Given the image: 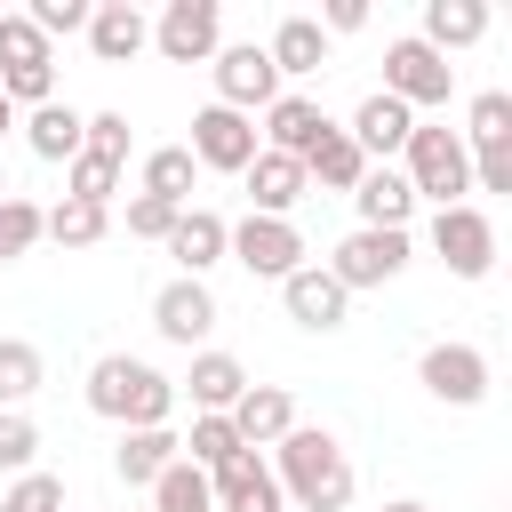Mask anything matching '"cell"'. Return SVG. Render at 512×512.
Listing matches in <instances>:
<instances>
[{"mask_svg":"<svg viewBox=\"0 0 512 512\" xmlns=\"http://www.w3.org/2000/svg\"><path fill=\"white\" fill-rule=\"evenodd\" d=\"M272 480H280V504H296V512H344L352 504V456L336 432H312V424L272 440Z\"/></svg>","mask_w":512,"mask_h":512,"instance_id":"6da1fadb","label":"cell"},{"mask_svg":"<svg viewBox=\"0 0 512 512\" xmlns=\"http://www.w3.org/2000/svg\"><path fill=\"white\" fill-rule=\"evenodd\" d=\"M88 408H96L104 424H120V432H136V424H168L176 384H168L152 360H136V352H104V360L88 368Z\"/></svg>","mask_w":512,"mask_h":512,"instance_id":"7a4b0ae2","label":"cell"},{"mask_svg":"<svg viewBox=\"0 0 512 512\" xmlns=\"http://www.w3.org/2000/svg\"><path fill=\"white\" fill-rule=\"evenodd\" d=\"M400 176H408V192L416 200H432V208H456L464 192H472V152H464V136L456 128H408V144H400Z\"/></svg>","mask_w":512,"mask_h":512,"instance_id":"3957f363","label":"cell"},{"mask_svg":"<svg viewBox=\"0 0 512 512\" xmlns=\"http://www.w3.org/2000/svg\"><path fill=\"white\" fill-rule=\"evenodd\" d=\"M464 152H472V192H512V96L504 88H480L472 96Z\"/></svg>","mask_w":512,"mask_h":512,"instance_id":"277c9868","label":"cell"},{"mask_svg":"<svg viewBox=\"0 0 512 512\" xmlns=\"http://www.w3.org/2000/svg\"><path fill=\"white\" fill-rule=\"evenodd\" d=\"M408 256H416V240L408 232H344L336 240V256H328V280L344 288V296H360V288H384V280H400L408 272Z\"/></svg>","mask_w":512,"mask_h":512,"instance_id":"5b68a950","label":"cell"},{"mask_svg":"<svg viewBox=\"0 0 512 512\" xmlns=\"http://www.w3.org/2000/svg\"><path fill=\"white\" fill-rule=\"evenodd\" d=\"M432 256H440L456 280H488V272H496V224H488V208H472V200L432 208Z\"/></svg>","mask_w":512,"mask_h":512,"instance_id":"8992f818","label":"cell"},{"mask_svg":"<svg viewBox=\"0 0 512 512\" xmlns=\"http://www.w3.org/2000/svg\"><path fill=\"white\" fill-rule=\"evenodd\" d=\"M0 96L8 104H48L56 96V56L24 16H0Z\"/></svg>","mask_w":512,"mask_h":512,"instance_id":"52a82bcc","label":"cell"},{"mask_svg":"<svg viewBox=\"0 0 512 512\" xmlns=\"http://www.w3.org/2000/svg\"><path fill=\"white\" fill-rule=\"evenodd\" d=\"M448 88H456V64H448V56H432L416 32L384 48V96H400L408 112H424V104H448Z\"/></svg>","mask_w":512,"mask_h":512,"instance_id":"ba28073f","label":"cell"},{"mask_svg":"<svg viewBox=\"0 0 512 512\" xmlns=\"http://www.w3.org/2000/svg\"><path fill=\"white\" fill-rule=\"evenodd\" d=\"M152 48H160L168 64H208V56L224 48V8H216V0H168L160 24H152Z\"/></svg>","mask_w":512,"mask_h":512,"instance_id":"9c48e42d","label":"cell"},{"mask_svg":"<svg viewBox=\"0 0 512 512\" xmlns=\"http://www.w3.org/2000/svg\"><path fill=\"white\" fill-rule=\"evenodd\" d=\"M208 72H216V104L224 112H264L272 96H280V72H272V56L256 48V40H240V48H216L208 56Z\"/></svg>","mask_w":512,"mask_h":512,"instance_id":"30bf717a","label":"cell"},{"mask_svg":"<svg viewBox=\"0 0 512 512\" xmlns=\"http://www.w3.org/2000/svg\"><path fill=\"white\" fill-rule=\"evenodd\" d=\"M200 168H216V176H240L264 144H256V120L248 112H224V104H200L192 112V144H184Z\"/></svg>","mask_w":512,"mask_h":512,"instance_id":"8fae6325","label":"cell"},{"mask_svg":"<svg viewBox=\"0 0 512 512\" xmlns=\"http://www.w3.org/2000/svg\"><path fill=\"white\" fill-rule=\"evenodd\" d=\"M224 256H240L256 280H288V272L304 264V232H296L288 216H240L232 240H224Z\"/></svg>","mask_w":512,"mask_h":512,"instance_id":"7c38bea8","label":"cell"},{"mask_svg":"<svg viewBox=\"0 0 512 512\" xmlns=\"http://www.w3.org/2000/svg\"><path fill=\"white\" fill-rule=\"evenodd\" d=\"M416 384L440 400V408H480L488 400V352L480 344H432L416 360Z\"/></svg>","mask_w":512,"mask_h":512,"instance_id":"4fadbf2b","label":"cell"},{"mask_svg":"<svg viewBox=\"0 0 512 512\" xmlns=\"http://www.w3.org/2000/svg\"><path fill=\"white\" fill-rule=\"evenodd\" d=\"M280 304H288V320H296V328H312V336L344 328V312H352V296L328 280V264H296V272L280 280Z\"/></svg>","mask_w":512,"mask_h":512,"instance_id":"5bb4252c","label":"cell"},{"mask_svg":"<svg viewBox=\"0 0 512 512\" xmlns=\"http://www.w3.org/2000/svg\"><path fill=\"white\" fill-rule=\"evenodd\" d=\"M328 128H336V120H328V112H320L312 96L280 88V96L264 104V136H256V144H264V152H288V160H304V152H312V144H320Z\"/></svg>","mask_w":512,"mask_h":512,"instance_id":"9a60e30c","label":"cell"},{"mask_svg":"<svg viewBox=\"0 0 512 512\" xmlns=\"http://www.w3.org/2000/svg\"><path fill=\"white\" fill-rule=\"evenodd\" d=\"M152 328H160L168 344H184V352H192V344L216 328V296H208V280H184V272H176V280L152 296Z\"/></svg>","mask_w":512,"mask_h":512,"instance_id":"2e32d148","label":"cell"},{"mask_svg":"<svg viewBox=\"0 0 512 512\" xmlns=\"http://www.w3.org/2000/svg\"><path fill=\"white\" fill-rule=\"evenodd\" d=\"M208 496H216V512H280V480H272V464L256 448H240L232 464H216Z\"/></svg>","mask_w":512,"mask_h":512,"instance_id":"e0dca14e","label":"cell"},{"mask_svg":"<svg viewBox=\"0 0 512 512\" xmlns=\"http://www.w3.org/2000/svg\"><path fill=\"white\" fill-rule=\"evenodd\" d=\"M240 184H248V216H288V208L312 192L304 160H288V152H256V160L240 168Z\"/></svg>","mask_w":512,"mask_h":512,"instance_id":"ac0fdd59","label":"cell"},{"mask_svg":"<svg viewBox=\"0 0 512 512\" xmlns=\"http://www.w3.org/2000/svg\"><path fill=\"white\" fill-rule=\"evenodd\" d=\"M352 208H360V224H368V232H408L416 192H408V176H400L392 160H368V176L352 184Z\"/></svg>","mask_w":512,"mask_h":512,"instance_id":"d6986e66","label":"cell"},{"mask_svg":"<svg viewBox=\"0 0 512 512\" xmlns=\"http://www.w3.org/2000/svg\"><path fill=\"white\" fill-rule=\"evenodd\" d=\"M88 48H96V64H128V56H144V48H152L144 8H136V0H96V8H88Z\"/></svg>","mask_w":512,"mask_h":512,"instance_id":"ffe728a7","label":"cell"},{"mask_svg":"<svg viewBox=\"0 0 512 512\" xmlns=\"http://www.w3.org/2000/svg\"><path fill=\"white\" fill-rule=\"evenodd\" d=\"M224 240H232V224L216 208H176V224H168V256L184 264V280H208V264H224Z\"/></svg>","mask_w":512,"mask_h":512,"instance_id":"44dd1931","label":"cell"},{"mask_svg":"<svg viewBox=\"0 0 512 512\" xmlns=\"http://www.w3.org/2000/svg\"><path fill=\"white\" fill-rule=\"evenodd\" d=\"M232 432H240V448H272V440H288V432H296V400H288V384H248V392L232 400Z\"/></svg>","mask_w":512,"mask_h":512,"instance_id":"7402d4cb","label":"cell"},{"mask_svg":"<svg viewBox=\"0 0 512 512\" xmlns=\"http://www.w3.org/2000/svg\"><path fill=\"white\" fill-rule=\"evenodd\" d=\"M408 128H416V112H408L400 96H384V88H376V96H360V112H352V128H344V136H352L368 160H392V152L408 144Z\"/></svg>","mask_w":512,"mask_h":512,"instance_id":"603a6c76","label":"cell"},{"mask_svg":"<svg viewBox=\"0 0 512 512\" xmlns=\"http://www.w3.org/2000/svg\"><path fill=\"white\" fill-rule=\"evenodd\" d=\"M264 56H272V72H280V80H312V72L328 64V32H320L312 16H280V24H272V40H264Z\"/></svg>","mask_w":512,"mask_h":512,"instance_id":"cb8c5ba5","label":"cell"},{"mask_svg":"<svg viewBox=\"0 0 512 512\" xmlns=\"http://www.w3.org/2000/svg\"><path fill=\"white\" fill-rule=\"evenodd\" d=\"M184 392H192V416H232V400L248 392V368H240L232 352H192Z\"/></svg>","mask_w":512,"mask_h":512,"instance_id":"d4e9b609","label":"cell"},{"mask_svg":"<svg viewBox=\"0 0 512 512\" xmlns=\"http://www.w3.org/2000/svg\"><path fill=\"white\" fill-rule=\"evenodd\" d=\"M184 448H176V432L168 424H136V432H120V448H112V472L128 480V488H152L168 464H176Z\"/></svg>","mask_w":512,"mask_h":512,"instance_id":"484cf974","label":"cell"},{"mask_svg":"<svg viewBox=\"0 0 512 512\" xmlns=\"http://www.w3.org/2000/svg\"><path fill=\"white\" fill-rule=\"evenodd\" d=\"M80 128H88V112H72V104H56V96L24 112V144H32V160H56V168L80 160Z\"/></svg>","mask_w":512,"mask_h":512,"instance_id":"4316f807","label":"cell"},{"mask_svg":"<svg viewBox=\"0 0 512 512\" xmlns=\"http://www.w3.org/2000/svg\"><path fill=\"white\" fill-rule=\"evenodd\" d=\"M480 32H488V8H480V0H424V32H416V40H424L432 56L472 48Z\"/></svg>","mask_w":512,"mask_h":512,"instance_id":"83f0119b","label":"cell"},{"mask_svg":"<svg viewBox=\"0 0 512 512\" xmlns=\"http://www.w3.org/2000/svg\"><path fill=\"white\" fill-rule=\"evenodd\" d=\"M304 176H312L320 192H352V184L368 176V152H360V144H352L344 128H328V136H320V144L304 152Z\"/></svg>","mask_w":512,"mask_h":512,"instance_id":"f1b7e54d","label":"cell"},{"mask_svg":"<svg viewBox=\"0 0 512 512\" xmlns=\"http://www.w3.org/2000/svg\"><path fill=\"white\" fill-rule=\"evenodd\" d=\"M104 232H112V208H88V200L40 208V240H56V248H96Z\"/></svg>","mask_w":512,"mask_h":512,"instance_id":"f546056e","label":"cell"},{"mask_svg":"<svg viewBox=\"0 0 512 512\" xmlns=\"http://www.w3.org/2000/svg\"><path fill=\"white\" fill-rule=\"evenodd\" d=\"M192 184H200V160H192L184 144H160V152H144V192H152V200L184 208V200H192Z\"/></svg>","mask_w":512,"mask_h":512,"instance_id":"4dcf8cb0","label":"cell"},{"mask_svg":"<svg viewBox=\"0 0 512 512\" xmlns=\"http://www.w3.org/2000/svg\"><path fill=\"white\" fill-rule=\"evenodd\" d=\"M144 512H216V496H208V472L176 456V464L152 480V504H144Z\"/></svg>","mask_w":512,"mask_h":512,"instance_id":"1f68e13d","label":"cell"},{"mask_svg":"<svg viewBox=\"0 0 512 512\" xmlns=\"http://www.w3.org/2000/svg\"><path fill=\"white\" fill-rule=\"evenodd\" d=\"M40 344H24V336H0V408H24L32 392H40Z\"/></svg>","mask_w":512,"mask_h":512,"instance_id":"d6a6232c","label":"cell"},{"mask_svg":"<svg viewBox=\"0 0 512 512\" xmlns=\"http://www.w3.org/2000/svg\"><path fill=\"white\" fill-rule=\"evenodd\" d=\"M112 192H120V160H104V152H80V160H64V200L112 208Z\"/></svg>","mask_w":512,"mask_h":512,"instance_id":"836d02e7","label":"cell"},{"mask_svg":"<svg viewBox=\"0 0 512 512\" xmlns=\"http://www.w3.org/2000/svg\"><path fill=\"white\" fill-rule=\"evenodd\" d=\"M176 448H184V464L216 472V464H232V456H240V432H232V416H192V432H184Z\"/></svg>","mask_w":512,"mask_h":512,"instance_id":"e575fe53","label":"cell"},{"mask_svg":"<svg viewBox=\"0 0 512 512\" xmlns=\"http://www.w3.org/2000/svg\"><path fill=\"white\" fill-rule=\"evenodd\" d=\"M32 248H40V208L8 192V200H0V264H16V256H32Z\"/></svg>","mask_w":512,"mask_h":512,"instance_id":"d590c367","label":"cell"},{"mask_svg":"<svg viewBox=\"0 0 512 512\" xmlns=\"http://www.w3.org/2000/svg\"><path fill=\"white\" fill-rule=\"evenodd\" d=\"M0 512H64V480L56 472H16L8 496H0Z\"/></svg>","mask_w":512,"mask_h":512,"instance_id":"8d00e7d4","label":"cell"},{"mask_svg":"<svg viewBox=\"0 0 512 512\" xmlns=\"http://www.w3.org/2000/svg\"><path fill=\"white\" fill-rule=\"evenodd\" d=\"M32 456H40L32 416H24V408H0V472H32Z\"/></svg>","mask_w":512,"mask_h":512,"instance_id":"74e56055","label":"cell"},{"mask_svg":"<svg viewBox=\"0 0 512 512\" xmlns=\"http://www.w3.org/2000/svg\"><path fill=\"white\" fill-rule=\"evenodd\" d=\"M24 24H32L40 40H56V32H88V0H32Z\"/></svg>","mask_w":512,"mask_h":512,"instance_id":"f35d334b","label":"cell"},{"mask_svg":"<svg viewBox=\"0 0 512 512\" xmlns=\"http://www.w3.org/2000/svg\"><path fill=\"white\" fill-rule=\"evenodd\" d=\"M80 152H104V160H120V168H128V112H88Z\"/></svg>","mask_w":512,"mask_h":512,"instance_id":"ab89813d","label":"cell"},{"mask_svg":"<svg viewBox=\"0 0 512 512\" xmlns=\"http://www.w3.org/2000/svg\"><path fill=\"white\" fill-rule=\"evenodd\" d=\"M168 224H176V208H168V200H152V192H136V200H128V232H136V240H168Z\"/></svg>","mask_w":512,"mask_h":512,"instance_id":"60d3db41","label":"cell"},{"mask_svg":"<svg viewBox=\"0 0 512 512\" xmlns=\"http://www.w3.org/2000/svg\"><path fill=\"white\" fill-rule=\"evenodd\" d=\"M312 24H320V32H360L368 8H360V0H328V16H312Z\"/></svg>","mask_w":512,"mask_h":512,"instance_id":"b9f144b4","label":"cell"},{"mask_svg":"<svg viewBox=\"0 0 512 512\" xmlns=\"http://www.w3.org/2000/svg\"><path fill=\"white\" fill-rule=\"evenodd\" d=\"M8 128H16V104H8V96H0V136H8Z\"/></svg>","mask_w":512,"mask_h":512,"instance_id":"7bdbcfd3","label":"cell"},{"mask_svg":"<svg viewBox=\"0 0 512 512\" xmlns=\"http://www.w3.org/2000/svg\"><path fill=\"white\" fill-rule=\"evenodd\" d=\"M384 512H424V504H416V496H400V504H384Z\"/></svg>","mask_w":512,"mask_h":512,"instance_id":"ee69618b","label":"cell"}]
</instances>
